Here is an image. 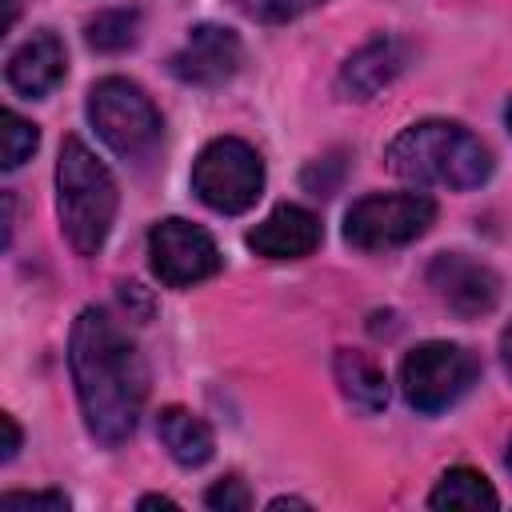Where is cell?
<instances>
[{
  "mask_svg": "<svg viewBox=\"0 0 512 512\" xmlns=\"http://www.w3.org/2000/svg\"><path fill=\"white\" fill-rule=\"evenodd\" d=\"M68 368L92 440L124 444L148 400V368L132 336L104 308H84L68 336Z\"/></svg>",
  "mask_w": 512,
  "mask_h": 512,
  "instance_id": "cell-1",
  "label": "cell"
},
{
  "mask_svg": "<svg viewBox=\"0 0 512 512\" xmlns=\"http://www.w3.org/2000/svg\"><path fill=\"white\" fill-rule=\"evenodd\" d=\"M388 168L408 184H440L452 192L480 188L492 176V152L480 136L452 120L408 124L388 144Z\"/></svg>",
  "mask_w": 512,
  "mask_h": 512,
  "instance_id": "cell-2",
  "label": "cell"
},
{
  "mask_svg": "<svg viewBox=\"0 0 512 512\" xmlns=\"http://www.w3.org/2000/svg\"><path fill=\"white\" fill-rule=\"evenodd\" d=\"M56 212L76 256H96L116 220V180L80 136H64L56 160Z\"/></svg>",
  "mask_w": 512,
  "mask_h": 512,
  "instance_id": "cell-3",
  "label": "cell"
},
{
  "mask_svg": "<svg viewBox=\"0 0 512 512\" xmlns=\"http://www.w3.org/2000/svg\"><path fill=\"white\" fill-rule=\"evenodd\" d=\"M88 120H92V128L100 132V140L116 156L136 160V164L148 160L160 148V136H164L156 104L144 96L140 84H132L124 76H108V80L92 84V92H88Z\"/></svg>",
  "mask_w": 512,
  "mask_h": 512,
  "instance_id": "cell-4",
  "label": "cell"
},
{
  "mask_svg": "<svg viewBox=\"0 0 512 512\" xmlns=\"http://www.w3.org/2000/svg\"><path fill=\"white\" fill-rule=\"evenodd\" d=\"M192 192L204 208L220 216L248 212L264 192V160L248 140L220 136L200 148L192 164Z\"/></svg>",
  "mask_w": 512,
  "mask_h": 512,
  "instance_id": "cell-5",
  "label": "cell"
},
{
  "mask_svg": "<svg viewBox=\"0 0 512 512\" xmlns=\"http://www.w3.org/2000/svg\"><path fill=\"white\" fill-rule=\"evenodd\" d=\"M436 220V200L424 192H372L344 216V240L360 252H388L424 236Z\"/></svg>",
  "mask_w": 512,
  "mask_h": 512,
  "instance_id": "cell-6",
  "label": "cell"
},
{
  "mask_svg": "<svg viewBox=\"0 0 512 512\" xmlns=\"http://www.w3.org/2000/svg\"><path fill=\"white\" fill-rule=\"evenodd\" d=\"M476 376H480V360L452 340H428L412 348L400 364L404 400L424 416L452 408L476 384Z\"/></svg>",
  "mask_w": 512,
  "mask_h": 512,
  "instance_id": "cell-7",
  "label": "cell"
},
{
  "mask_svg": "<svg viewBox=\"0 0 512 512\" xmlns=\"http://www.w3.org/2000/svg\"><path fill=\"white\" fill-rule=\"evenodd\" d=\"M148 264L160 284L192 288L220 272V248L200 224L168 216V220L152 224V232H148Z\"/></svg>",
  "mask_w": 512,
  "mask_h": 512,
  "instance_id": "cell-8",
  "label": "cell"
},
{
  "mask_svg": "<svg viewBox=\"0 0 512 512\" xmlns=\"http://www.w3.org/2000/svg\"><path fill=\"white\" fill-rule=\"evenodd\" d=\"M428 288L460 316V320H476V316H488L500 300V276L464 256V252H440L432 264H428Z\"/></svg>",
  "mask_w": 512,
  "mask_h": 512,
  "instance_id": "cell-9",
  "label": "cell"
},
{
  "mask_svg": "<svg viewBox=\"0 0 512 512\" xmlns=\"http://www.w3.org/2000/svg\"><path fill=\"white\" fill-rule=\"evenodd\" d=\"M240 64H244V44L232 28H220V24H196L168 60L172 76L196 88H216L232 80Z\"/></svg>",
  "mask_w": 512,
  "mask_h": 512,
  "instance_id": "cell-10",
  "label": "cell"
},
{
  "mask_svg": "<svg viewBox=\"0 0 512 512\" xmlns=\"http://www.w3.org/2000/svg\"><path fill=\"white\" fill-rule=\"evenodd\" d=\"M320 220L300 208V204H276L252 232H248V248L264 260H300L308 252H316L320 244Z\"/></svg>",
  "mask_w": 512,
  "mask_h": 512,
  "instance_id": "cell-11",
  "label": "cell"
},
{
  "mask_svg": "<svg viewBox=\"0 0 512 512\" xmlns=\"http://www.w3.org/2000/svg\"><path fill=\"white\" fill-rule=\"evenodd\" d=\"M404 64H408V44L396 36H376L344 60L336 88L348 100H372L380 88H388L404 72Z\"/></svg>",
  "mask_w": 512,
  "mask_h": 512,
  "instance_id": "cell-12",
  "label": "cell"
},
{
  "mask_svg": "<svg viewBox=\"0 0 512 512\" xmlns=\"http://www.w3.org/2000/svg\"><path fill=\"white\" fill-rule=\"evenodd\" d=\"M68 72V56H64V44L56 32H32L12 56H8V84L20 92V96H48Z\"/></svg>",
  "mask_w": 512,
  "mask_h": 512,
  "instance_id": "cell-13",
  "label": "cell"
},
{
  "mask_svg": "<svg viewBox=\"0 0 512 512\" xmlns=\"http://www.w3.org/2000/svg\"><path fill=\"white\" fill-rule=\"evenodd\" d=\"M156 436H160V444L168 448V456H172L180 468H200V464H208L212 452H216L212 428H208L196 412H188V408H180V404L160 408V416H156Z\"/></svg>",
  "mask_w": 512,
  "mask_h": 512,
  "instance_id": "cell-14",
  "label": "cell"
},
{
  "mask_svg": "<svg viewBox=\"0 0 512 512\" xmlns=\"http://www.w3.org/2000/svg\"><path fill=\"white\" fill-rule=\"evenodd\" d=\"M336 384H340L344 400L364 416H372L388 404V376L364 352H348V348L336 352Z\"/></svg>",
  "mask_w": 512,
  "mask_h": 512,
  "instance_id": "cell-15",
  "label": "cell"
},
{
  "mask_svg": "<svg viewBox=\"0 0 512 512\" xmlns=\"http://www.w3.org/2000/svg\"><path fill=\"white\" fill-rule=\"evenodd\" d=\"M432 508H496L500 496L476 468H448L428 496Z\"/></svg>",
  "mask_w": 512,
  "mask_h": 512,
  "instance_id": "cell-16",
  "label": "cell"
},
{
  "mask_svg": "<svg viewBox=\"0 0 512 512\" xmlns=\"http://www.w3.org/2000/svg\"><path fill=\"white\" fill-rule=\"evenodd\" d=\"M88 44L96 52H124L140 40V12L136 8H108L88 20Z\"/></svg>",
  "mask_w": 512,
  "mask_h": 512,
  "instance_id": "cell-17",
  "label": "cell"
},
{
  "mask_svg": "<svg viewBox=\"0 0 512 512\" xmlns=\"http://www.w3.org/2000/svg\"><path fill=\"white\" fill-rule=\"evenodd\" d=\"M36 144H40L36 124L8 108V112H4V148H0L4 160H0V164H4V168H20V164L36 152Z\"/></svg>",
  "mask_w": 512,
  "mask_h": 512,
  "instance_id": "cell-18",
  "label": "cell"
},
{
  "mask_svg": "<svg viewBox=\"0 0 512 512\" xmlns=\"http://www.w3.org/2000/svg\"><path fill=\"white\" fill-rule=\"evenodd\" d=\"M232 4L244 16L260 20V24H284V20H296V16H304L308 8H316L324 0H232Z\"/></svg>",
  "mask_w": 512,
  "mask_h": 512,
  "instance_id": "cell-19",
  "label": "cell"
},
{
  "mask_svg": "<svg viewBox=\"0 0 512 512\" xmlns=\"http://www.w3.org/2000/svg\"><path fill=\"white\" fill-rule=\"evenodd\" d=\"M344 152H332V156H324V160H312L308 168H304V188L312 192V196H332L336 188H340V180H344Z\"/></svg>",
  "mask_w": 512,
  "mask_h": 512,
  "instance_id": "cell-20",
  "label": "cell"
},
{
  "mask_svg": "<svg viewBox=\"0 0 512 512\" xmlns=\"http://www.w3.org/2000/svg\"><path fill=\"white\" fill-rule=\"evenodd\" d=\"M204 504L216 512H244V508H252V492L244 488L240 476H224L204 492Z\"/></svg>",
  "mask_w": 512,
  "mask_h": 512,
  "instance_id": "cell-21",
  "label": "cell"
},
{
  "mask_svg": "<svg viewBox=\"0 0 512 512\" xmlns=\"http://www.w3.org/2000/svg\"><path fill=\"white\" fill-rule=\"evenodd\" d=\"M0 504H4V508H48V512H68V496H64V492H4Z\"/></svg>",
  "mask_w": 512,
  "mask_h": 512,
  "instance_id": "cell-22",
  "label": "cell"
},
{
  "mask_svg": "<svg viewBox=\"0 0 512 512\" xmlns=\"http://www.w3.org/2000/svg\"><path fill=\"white\" fill-rule=\"evenodd\" d=\"M0 424H4V460H12L16 448H20V428H16V420H12L8 412L0 416Z\"/></svg>",
  "mask_w": 512,
  "mask_h": 512,
  "instance_id": "cell-23",
  "label": "cell"
},
{
  "mask_svg": "<svg viewBox=\"0 0 512 512\" xmlns=\"http://www.w3.org/2000/svg\"><path fill=\"white\" fill-rule=\"evenodd\" d=\"M268 508H308V500H300V496H276Z\"/></svg>",
  "mask_w": 512,
  "mask_h": 512,
  "instance_id": "cell-24",
  "label": "cell"
},
{
  "mask_svg": "<svg viewBox=\"0 0 512 512\" xmlns=\"http://www.w3.org/2000/svg\"><path fill=\"white\" fill-rule=\"evenodd\" d=\"M140 508H176V500H168V496H144Z\"/></svg>",
  "mask_w": 512,
  "mask_h": 512,
  "instance_id": "cell-25",
  "label": "cell"
},
{
  "mask_svg": "<svg viewBox=\"0 0 512 512\" xmlns=\"http://www.w3.org/2000/svg\"><path fill=\"white\" fill-rule=\"evenodd\" d=\"M500 352H504V368H508V376H512V328L504 332V340H500Z\"/></svg>",
  "mask_w": 512,
  "mask_h": 512,
  "instance_id": "cell-26",
  "label": "cell"
},
{
  "mask_svg": "<svg viewBox=\"0 0 512 512\" xmlns=\"http://www.w3.org/2000/svg\"><path fill=\"white\" fill-rule=\"evenodd\" d=\"M504 120H508V128H512V100H508V108H504Z\"/></svg>",
  "mask_w": 512,
  "mask_h": 512,
  "instance_id": "cell-27",
  "label": "cell"
},
{
  "mask_svg": "<svg viewBox=\"0 0 512 512\" xmlns=\"http://www.w3.org/2000/svg\"><path fill=\"white\" fill-rule=\"evenodd\" d=\"M504 464H508V472H512V444H508V456H504Z\"/></svg>",
  "mask_w": 512,
  "mask_h": 512,
  "instance_id": "cell-28",
  "label": "cell"
}]
</instances>
